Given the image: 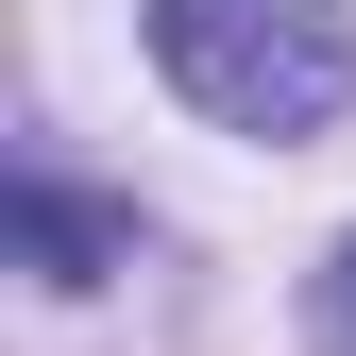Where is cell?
<instances>
[{
  "label": "cell",
  "instance_id": "7a4b0ae2",
  "mask_svg": "<svg viewBox=\"0 0 356 356\" xmlns=\"http://www.w3.org/2000/svg\"><path fill=\"white\" fill-rule=\"evenodd\" d=\"M17 254H34L51 289H102L119 254H136V220H102V204H68L51 170H17Z\"/></svg>",
  "mask_w": 356,
  "mask_h": 356
},
{
  "label": "cell",
  "instance_id": "6da1fadb",
  "mask_svg": "<svg viewBox=\"0 0 356 356\" xmlns=\"http://www.w3.org/2000/svg\"><path fill=\"white\" fill-rule=\"evenodd\" d=\"M153 68L187 85L220 136H323L356 102V17L339 0H153Z\"/></svg>",
  "mask_w": 356,
  "mask_h": 356
},
{
  "label": "cell",
  "instance_id": "3957f363",
  "mask_svg": "<svg viewBox=\"0 0 356 356\" xmlns=\"http://www.w3.org/2000/svg\"><path fill=\"white\" fill-rule=\"evenodd\" d=\"M305 339H323V356H356V238L305 272Z\"/></svg>",
  "mask_w": 356,
  "mask_h": 356
}]
</instances>
